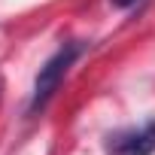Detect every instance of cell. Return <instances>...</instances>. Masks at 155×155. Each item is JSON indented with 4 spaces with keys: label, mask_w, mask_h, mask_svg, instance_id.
Returning a JSON list of instances; mask_svg holds the SVG:
<instances>
[{
    "label": "cell",
    "mask_w": 155,
    "mask_h": 155,
    "mask_svg": "<svg viewBox=\"0 0 155 155\" xmlns=\"http://www.w3.org/2000/svg\"><path fill=\"white\" fill-rule=\"evenodd\" d=\"M82 55V43H76V40H70V43H64L43 67H40V73H37V79H34V91H31V113H40L52 97H55V91L61 88V82H64V76H67V70L73 67V61Z\"/></svg>",
    "instance_id": "6da1fadb"
},
{
    "label": "cell",
    "mask_w": 155,
    "mask_h": 155,
    "mask_svg": "<svg viewBox=\"0 0 155 155\" xmlns=\"http://www.w3.org/2000/svg\"><path fill=\"white\" fill-rule=\"evenodd\" d=\"M110 155H152L155 152V119L143 122L140 128H125L107 140Z\"/></svg>",
    "instance_id": "7a4b0ae2"
}]
</instances>
